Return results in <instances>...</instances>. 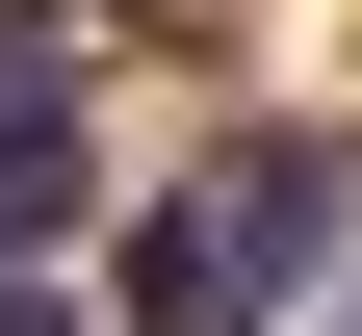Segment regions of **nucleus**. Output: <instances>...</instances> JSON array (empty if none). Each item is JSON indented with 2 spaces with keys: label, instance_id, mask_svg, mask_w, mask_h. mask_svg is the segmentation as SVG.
Returning a JSON list of instances; mask_svg holds the SVG:
<instances>
[{
  "label": "nucleus",
  "instance_id": "1",
  "mask_svg": "<svg viewBox=\"0 0 362 336\" xmlns=\"http://www.w3.org/2000/svg\"><path fill=\"white\" fill-rule=\"evenodd\" d=\"M0 336H104V284L78 259H0Z\"/></svg>",
  "mask_w": 362,
  "mask_h": 336
}]
</instances>
